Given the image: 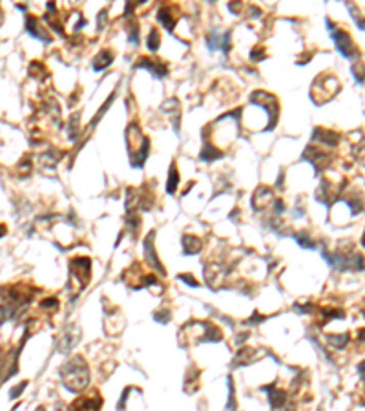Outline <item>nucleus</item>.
<instances>
[{
  "instance_id": "nucleus-1",
  "label": "nucleus",
  "mask_w": 365,
  "mask_h": 411,
  "mask_svg": "<svg viewBox=\"0 0 365 411\" xmlns=\"http://www.w3.org/2000/svg\"><path fill=\"white\" fill-rule=\"evenodd\" d=\"M62 380L66 389L73 391V393H79L84 387L88 386L90 382V369L84 358L75 357L68 362L62 367Z\"/></svg>"
},
{
  "instance_id": "nucleus-2",
  "label": "nucleus",
  "mask_w": 365,
  "mask_h": 411,
  "mask_svg": "<svg viewBox=\"0 0 365 411\" xmlns=\"http://www.w3.org/2000/svg\"><path fill=\"white\" fill-rule=\"evenodd\" d=\"M325 258L332 267L340 271H363L365 267L363 256L358 252H334V254H325Z\"/></svg>"
},
{
  "instance_id": "nucleus-3",
  "label": "nucleus",
  "mask_w": 365,
  "mask_h": 411,
  "mask_svg": "<svg viewBox=\"0 0 365 411\" xmlns=\"http://www.w3.org/2000/svg\"><path fill=\"white\" fill-rule=\"evenodd\" d=\"M24 303V296L20 291L4 289L0 291V323L13 318V315L18 311V307Z\"/></svg>"
},
{
  "instance_id": "nucleus-4",
  "label": "nucleus",
  "mask_w": 365,
  "mask_h": 411,
  "mask_svg": "<svg viewBox=\"0 0 365 411\" xmlns=\"http://www.w3.org/2000/svg\"><path fill=\"white\" fill-rule=\"evenodd\" d=\"M70 273H72V283H70V287L77 285L75 294H73V298H75L77 294L88 285L90 274H92V261H90L88 258H75V260L72 261Z\"/></svg>"
},
{
  "instance_id": "nucleus-5",
  "label": "nucleus",
  "mask_w": 365,
  "mask_h": 411,
  "mask_svg": "<svg viewBox=\"0 0 365 411\" xmlns=\"http://www.w3.org/2000/svg\"><path fill=\"white\" fill-rule=\"evenodd\" d=\"M327 26L329 30H331V37L332 40L336 42V48H338V51H340L343 57H347V59H353V57H356L358 55V50L356 46H354L353 38H351V35L347 33L345 30H340V28H336L332 22L327 20Z\"/></svg>"
},
{
  "instance_id": "nucleus-6",
  "label": "nucleus",
  "mask_w": 365,
  "mask_h": 411,
  "mask_svg": "<svg viewBox=\"0 0 365 411\" xmlns=\"http://www.w3.org/2000/svg\"><path fill=\"white\" fill-rule=\"evenodd\" d=\"M102 406V400L99 395H90V397H80L72 406V411H99Z\"/></svg>"
},
{
  "instance_id": "nucleus-7",
  "label": "nucleus",
  "mask_w": 365,
  "mask_h": 411,
  "mask_svg": "<svg viewBox=\"0 0 365 411\" xmlns=\"http://www.w3.org/2000/svg\"><path fill=\"white\" fill-rule=\"evenodd\" d=\"M135 68H146V70H150L152 73L156 77H164L168 72L166 64L159 63V60H156V63H152V59H141L137 64H135Z\"/></svg>"
},
{
  "instance_id": "nucleus-8",
  "label": "nucleus",
  "mask_w": 365,
  "mask_h": 411,
  "mask_svg": "<svg viewBox=\"0 0 365 411\" xmlns=\"http://www.w3.org/2000/svg\"><path fill=\"white\" fill-rule=\"evenodd\" d=\"M265 389L269 391V402L274 409L282 407L283 404L287 402V393L283 389H280V387H276V386H267Z\"/></svg>"
},
{
  "instance_id": "nucleus-9",
  "label": "nucleus",
  "mask_w": 365,
  "mask_h": 411,
  "mask_svg": "<svg viewBox=\"0 0 365 411\" xmlns=\"http://www.w3.org/2000/svg\"><path fill=\"white\" fill-rule=\"evenodd\" d=\"M312 139H318V141H321V143L329 145V147H336V145L340 143V135L336 134V132L324 130V128H316L314 135H312Z\"/></svg>"
},
{
  "instance_id": "nucleus-10",
  "label": "nucleus",
  "mask_w": 365,
  "mask_h": 411,
  "mask_svg": "<svg viewBox=\"0 0 365 411\" xmlns=\"http://www.w3.org/2000/svg\"><path fill=\"white\" fill-rule=\"evenodd\" d=\"M152 238H154V234L148 236L146 241H144V252H146V260L152 263V267H156L161 274H164L163 265H161V261L157 260V256H156V249H154V245H152Z\"/></svg>"
},
{
  "instance_id": "nucleus-11",
  "label": "nucleus",
  "mask_w": 365,
  "mask_h": 411,
  "mask_svg": "<svg viewBox=\"0 0 365 411\" xmlns=\"http://www.w3.org/2000/svg\"><path fill=\"white\" fill-rule=\"evenodd\" d=\"M26 30L30 31L31 37H37L38 40L50 42V35H46L42 28H38V24H37V20H35V17H28V20H26Z\"/></svg>"
},
{
  "instance_id": "nucleus-12",
  "label": "nucleus",
  "mask_w": 365,
  "mask_h": 411,
  "mask_svg": "<svg viewBox=\"0 0 365 411\" xmlns=\"http://www.w3.org/2000/svg\"><path fill=\"white\" fill-rule=\"evenodd\" d=\"M208 42H210V48H212V50H219V48H221L223 51H228V33L218 35L216 31H212Z\"/></svg>"
},
{
  "instance_id": "nucleus-13",
  "label": "nucleus",
  "mask_w": 365,
  "mask_h": 411,
  "mask_svg": "<svg viewBox=\"0 0 365 411\" xmlns=\"http://www.w3.org/2000/svg\"><path fill=\"white\" fill-rule=\"evenodd\" d=\"M183 249H185L186 254H196V252H199V249H201V239L192 234L183 236Z\"/></svg>"
},
{
  "instance_id": "nucleus-14",
  "label": "nucleus",
  "mask_w": 365,
  "mask_h": 411,
  "mask_svg": "<svg viewBox=\"0 0 365 411\" xmlns=\"http://www.w3.org/2000/svg\"><path fill=\"white\" fill-rule=\"evenodd\" d=\"M112 59H114V53H112L110 50H102L101 53L93 59V68H95L97 72H101V70H104V68L108 66V64H112Z\"/></svg>"
},
{
  "instance_id": "nucleus-15",
  "label": "nucleus",
  "mask_w": 365,
  "mask_h": 411,
  "mask_svg": "<svg viewBox=\"0 0 365 411\" xmlns=\"http://www.w3.org/2000/svg\"><path fill=\"white\" fill-rule=\"evenodd\" d=\"M157 18L163 22V26L166 28V30H170V31L174 30V26H176V17L172 15V9H170V8L159 9V13H157Z\"/></svg>"
},
{
  "instance_id": "nucleus-16",
  "label": "nucleus",
  "mask_w": 365,
  "mask_h": 411,
  "mask_svg": "<svg viewBox=\"0 0 365 411\" xmlns=\"http://www.w3.org/2000/svg\"><path fill=\"white\" fill-rule=\"evenodd\" d=\"M221 155H223V152L216 150L214 147H208V145H206V147L201 150V159H203V161H214V159H219Z\"/></svg>"
},
{
  "instance_id": "nucleus-17",
  "label": "nucleus",
  "mask_w": 365,
  "mask_h": 411,
  "mask_svg": "<svg viewBox=\"0 0 365 411\" xmlns=\"http://www.w3.org/2000/svg\"><path fill=\"white\" fill-rule=\"evenodd\" d=\"M270 197H272V194L267 192L265 189H261L260 192H256V196H254V207H257V209H263Z\"/></svg>"
},
{
  "instance_id": "nucleus-18",
  "label": "nucleus",
  "mask_w": 365,
  "mask_h": 411,
  "mask_svg": "<svg viewBox=\"0 0 365 411\" xmlns=\"http://www.w3.org/2000/svg\"><path fill=\"white\" fill-rule=\"evenodd\" d=\"M177 183H179V174H177V168L172 167V168H170V177H168V183H166V192L168 194L176 192Z\"/></svg>"
},
{
  "instance_id": "nucleus-19",
  "label": "nucleus",
  "mask_w": 365,
  "mask_h": 411,
  "mask_svg": "<svg viewBox=\"0 0 365 411\" xmlns=\"http://www.w3.org/2000/svg\"><path fill=\"white\" fill-rule=\"evenodd\" d=\"M327 342L331 345H334V347L341 349V347H345V345H347L349 335H331V336H327Z\"/></svg>"
},
{
  "instance_id": "nucleus-20",
  "label": "nucleus",
  "mask_w": 365,
  "mask_h": 411,
  "mask_svg": "<svg viewBox=\"0 0 365 411\" xmlns=\"http://www.w3.org/2000/svg\"><path fill=\"white\" fill-rule=\"evenodd\" d=\"M159 31L157 30H152L150 37H148V48H150L152 51H156L157 48H159Z\"/></svg>"
},
{
  "instance_id": "nucleus-21",
  "label": "nucleus",
  "mask_w": 365,
  "mask_h": 411,
  "mask_svg": "<svg viewBox=\"0 0 365 411\" xmlns=\"http://www.w3.org/2000/svg\"><path fill=\"white\" fill-rule=\"evenodd\" d=\"M296 241H298L303 249H314L316 247V243L307 234H298V236H296Z\"/></svg>"
},
{
  "instance_id": "nucleus-22",
  "label": "nucleus",
  "mask_w": 365,
  "mask_h": 411,
  "mask_svg": "<svg viewBox=\"0 0 365 411\" xmlns=\"http://www.w3.org/2000/svg\"><path fill=\"white\" fill-rule=\"evenodd\" d=\"M228 387H230V402L227 406V411H235V397H234V386H232V380H228Z\"/></svg>"
},
{
  "instance_id": "nucleus-23",
  "label": "nucleus",
  "mask_w": 365,
  "mask_h": 411,
  "mask_svg": "<svg viewBox=\"0 0 365 411\" xmlns=\"http://www.w3.org/2000/svg\"><path fill=\"white\" fill-rule=\"evenodd\" d=\"M26 386H28V384H26V382H22V384H18L17 387H13V389H11V393H9V397H11V399H17L18 395H20L22 391L26 389Z\"/></svg>"
},
{
  "instance_id": "nucleus-24",
  "label": "nucleus",
  "mask_w": 365,
  "mask_h": 411,
  "mask_svg": "<svg viewBox=\"0 0 365 411\" xmlns=\"http://www.w3.org/2000/svg\"><path fill=\"white\" fill-rule=\"evenodd\" d=\"M179 280H181V281H185V283H188L190 287H198V285H199L198 281H194V278L190 276V274H181Z\"/></svg>"
},
{
  "instance_id": "nucleus-25",
  "label": "nucleus",
  "mask_w": 365,
  "mask_h": 411,
  "mask_svg": "<svg viewBox=\"0 0 365 411\" xmlns=\"http://www.w3.org/2000/svg\"><path fill=\"white\" fill-rule=\"evenodd\" d=\"M128 37H130V42L132 44H137L139 40V31H137V26H134L130 30V33H128Z\"/></svg>"
},
{
  "instance_id": "nucleus-26",
  "label": "nucleus",
  "mask_w": 365,
  "mask_h": 411,
  "mask_svg": "<svg viewBox=\"0 0 365 411\" xmlns=\"http://www.w3.org/2000/svg\"><path fill=\"white\" fill-rule=\"evenodd\" d=\"M250 57H252V59H254V60H260V59H263V57H265V51L261 50V48H256V50H252Z\"/></svg>"
},
{
  "instance_id": "nucleus-27",
  "label": "nucleus",
  "mask_w": 365,
  "mask_h": 411,
  "mask_svg": "<svg viewBox=\"0 0 365 411\" xmlns=\"http://www.w3.org/2000/svg\"><path fill=\"white\" fill-rule=\"evenodd\" d=\"M358 377H360V380L365 384V360L358 364Z\"/></svg>"
},
{
  "instance_id": "nucleus-28",
  "label": "nucleus",
  "mask_w": 365,
  "mask_h": 411,
  "mask_svg": "<svg viewBox=\"0 0 365 411\" xmlns=\"http://www.w3.org/2000/svg\"><path fill=\"white\" fill-rule=\"evenodd\" d=\"M168 316H170V315H168V313H156V315H154V318H156L159 323H163L164 320L168 318Z\"/></svg>"
},
{
  "instance_id": "nucleus-29",
  "label": "nucleus",
  "mask_w": 365,
  "mask_h": 411,
  "mask_svg": "<svg viewBox=\"0 0 365 411\" xmlns=\"http://www.w3.org/2000/svg\"><path fill=\"white\" fill-rule=\"evenodd\" d=\"M6 232H8V229H6V225H0V238H2V236H4Z\"/></svg>"
},
{
  "instance_id": "nucleus-30",
  "label": "nucleus",
  "mask_w": 365,
  "mask_h": 411,
  "mask_svg": "<svg viewBox=\"0 0 365 411\" xmlns=\"http://www.w3.org/2000/svg\"><path fill=\"white\" fill-rule=\"evenodd\" d=\"M361 245L365 247V234H363V238H361Z\"/></svg>"
},
{
  "instance_id": "nucleus-31",
  "label": "nucleus",
  "mask_w": 365,
  "mask_h": 411,
  "mask_svg": "<svg viewBox=\"0 0 365 411\" xmlns=\"http://www.w3.org/2000/svg\"><path fill=\"white\" fill-rule=\"evenodd\" d=\"M0 24H2V9H0Z\"/></svg>"
},
{
  "instance_id": "nucleus-32",
  "label": "nucleus",
  "mask_w": 365,
  "mask_h": 411,
  "mask_svg": "<svg viewBox=\"0 0 365 411\" xmlns=\"http://www.w3.org/2000/svg\"><path fill=\"white\" fill-rule=\"evenodd\" d=\"M37 411H44V407H38V409H37Z\"/></svg>"
}]
</instances>
